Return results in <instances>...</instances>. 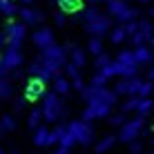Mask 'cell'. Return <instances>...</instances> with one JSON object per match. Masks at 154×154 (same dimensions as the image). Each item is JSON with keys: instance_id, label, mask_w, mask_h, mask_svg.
<instances>
[{"instance_id": "cell-1", "label": "cell", "mask_w": 154, "mask_h": 154, "mask_svg": "<svg viewBox=\"0 0 154 154\" xmlns=\"http://www.w3.org/2000/svg\"><path fill=\"white\" fill-rule=\"evenodd\" d=\"M40 63L45 69H49L51 74H58L60 72V67L65 65V49H63L60 45H49L42 49V56H40Z\"/></svg>"}, {"instance_id": "cell-2", "label": "cell", "mask_w": 154, "mask_h": 154, "mask_svg": "<svg viewBox=\"0 0 154 154\" xmlns=\"http://www.w3.org/2000/svg\"><path fill=\"white\" fill-rule=\"evenodd\" d=\"M107 11H109V18H116L121 25L136 20V16H139L134 7L127 5V0H107Z\"/></svg>"}, {"instance_id": "cell-3", "label": "cell", "mask_w": 154, "mask_h": 154, "mask_svg": "<svg viewBox=\"0 0 154 154\" xmlns=\"http://www.w3.org/2000/svg\"><path fill=\"white\" fill-rule=\"evenodd\" d=\"M25 36H27V25H25V23H16V20L9 18L7 27H5V34H2L5 42H7L9 47H20Z\"/></svg>"}, {"instance_id": "cell-4", "label": "cell", "mask_w": 154, "mask_h": 154, "mask_svg": "<svg viewBox=\"0 0 154 154\" xmlns=\"http://www.w3.org/2000/svg\"><path fill=\"white\" fill-rule=\"evenodd\" d=\"M85 29H87V34L96 36V38H103L105 34H109V29H112V18L105 14H100L96 20H92V23L85 25Z\"/></svg>"}, {"instance_id": "cell-5", "label": "cell", "mask_w": 154, "mask_h": 154, "mask_svg": "<svg viewBox=\"0 0 154 154\" xmlns=\"http://www.w3.org/2000/svg\"><path fill=\"white\" fill-rule=\"evenodd\" d=\"M18 14H20V23H25V25H40V23H45V14L38 11V9H34V7H23Z\"/></svg>"}, {"instance_id": "cell-6", "label": "cell", "mask_w": 154, "mask_h": 154, "mask_svg": "<svg viewBox=\"0 0 154 154\" xmlns=\"http://www.w3.org/2000/svg\"><path fill=\"white\" fill-rule=\"evenodd\" d=\"M34 45L40 47V49H45V47L54 45V31H51L49 27H40L34 31Z\"/></svg>"}, {"instance_id": "cell-7", "label": "cell", "mask_w": 154, "mask_h": 154, "mask_svg": "<svg viewBox=\"0 0 154 154\" xmlns=\"http://www.w3.org/2000/svg\"><path fill=\"white\" fill-rule=\"evenodd\" d=\"M2 63H5L7 69L18 67L20 63H23V49H20V47H7V51H5V56H2Z\"/></svg>"}, {"instance_id": "cell-8", "label": "cell", "mask_w": 154, "mask_h": 154, "mask_svg": "<svg viewBox=\"0 0 154 154\" xmlns=\"http://www.w3.org/2000/svg\"><path fill=\"white\" fill-rule=\"evenodd\" d=\"M63 14H76L83 9V0H54Z\"/></svg>"}, {"instance_id": "cell-9", "label": "cell", "mask_w": 154, "mask_h": 154, "mask_svg": "<svg viewBox=\"0 0 154 154\" xmlns=\"http://www.w3.org/2000/svg\"><path fill=\"white\" fill-rule=\"evenodd\" d=\"M132 54H134V63H136V65H143V63H150V60H152V51L147 49L145 45L136 47Z\"/></svg>"}, {"instance_id": "cell-10", "label": "cell", "mask_w": 154, "mask_h": 154, "mask_svg": "<svg viewBox=\"0 0 154 154\" xmlns=\"http://www.w3.org/2000/svg\"><path fill=\"white\" fill-rule=\"evenodd\" d=\"M0 14L11 18V16L18 14V7H16V0H0Z\"/></svg>"}, {"instance_id": "cell-11", "label": "cell", "mask_w": 154, "mask_h": 154, "mask_svg": "<svg viewBox=\"0 0 154 154\" xmlns=\"http://www.w3.org/2000/svg\"><path fill=\"white\" fill-rule=\"evenodd\" d=\"M136 34L147 42L152 38V34H154V31H152V23H150V20H139V31H136Z\"/></svg>"}, {"instance_id": "cell-12", "label": "cell", "mask_w": 154, "mask_h": 154, "mask_svg": "<svg viewBox=\"0 0 154 154\" xmlns=\"http://www.w3.org/2000/svg\"><path fill=\"white\" fill-rule=\"evenodd\" d=\"M125 38H127V34H125L123 25H119V27H112V29H109V40H112L114 45H121Z\"/></svg>"}, {"instance_id": "cell-13", "label": "cell", "mask_w": 154, "mask_h": 154, "mask_svg": "<svg viewBox=\"0 0 154 154\" xmlns=\"http://www.w3.org/2000/svg\"><path fill=\"white\" fill-rule=\"evenodd\" d=\"M72 132H74V136H76V139H81V141H89V136H92V132H89L83 123H74Z\"/></svg>"}, {"instance_id": "cell-14", "label": "cell", "mask_w": 154, "mask_h": 154, "mask_svg": "<svg viewBox=\"0 0 154 154\" xmlns=\"http://www.w3.org/2000/svg\"><path fill=\"white\" fill-rule=\"evenodd\" d=\"M56 109H58V103H56V96H47V103H45V114L47 119H56Z\"/></svg>"}, {"instance_id": "cell-15", "label": "cell", "mask_w": 154, "mask_h": 154, "mask_svg": "<svg viewBox=\"0 0 154 154\" xmlns=\"http://www.w3.org/2000/svg\"><path fill=\"white\" fill-rule=\"evenodd\" d=\"M87 49H89V54H94V56L103 54V40L96 38V36H92V40L87 42Z\"/></svg>"}, {"instance_id": "cell-16", "label": "cell", "mask_w": 154, "mask_h": 154, "mask_svg": "<svg viewBox=\"0 0 154 154\" xmlns=\"http://www.w3.org/2000/svg\"><path fill=\"white\" fill-rule=\"evenodd\" d=\"M98 16H100L98 7H94V5H92V7H87V9H85V11H83V23L87 25V23H92V20H96Z\"/></svg>"}, {"instance_id": "cell-17", "label": "cell", "mask_w": 154, "mask_h": 154, "mask_svg": "<svg viewBox=\"0 0 154 154\" xmlns=\"http://www.w3.org/2000/svg\"><path fill=\"white\" fill-rule=\"evenodd\" d=\"M72 65H76V67H83L85 65V51L78 49V47H74V49H72Z\"/></svg>"}, {"instance_id": "cell-18", "label": "cell", "mask_w": 154, "mask_h": 154, "mask_svg": "<svg viewBox=\"0 0 154 154\" xmlns=\"http://www.w3.org/2000/svg\"><path fill=\"white\" fill-rule=\"evenodd\" d=\"M116 63H121V65H136L132 51H121V54L116 56Z\"/></svg>"}, {"instance_id": "cell-19", "label": "cell", "mask_w": 154, "mask_h": 154, "mask_svg": "<svg viewBox=\"0 0 154 154\" xmlns=\"http://www.w3.org/2000/svg\"><path fill=\"white\" fill-rule=\"evenodd\" d=\"M139 127H141V123H139V121H136V123H130V125L125 127V132L121 134V136H123V141H130L132 136H134L136 132H139Z\"/></svg>"}, {"instance_id": "cell-20", "label": "cell", "mask_w": 154, "mask_h": 154, "mask_svg": "<svg viewBox=\"0 0 154 154\" xmlns=\"http://www.w3.org/2000/svg\"><path fill=\"white\" fill-rule=\"evenodd\" d=\"M123 29H125V34H127V36H134L136 31H139V20H130V23H125V25H123Z\"/></svg>"}, {"instance_id": "cell-21", "label": "cell", "mask_w": 154, "mask_h": 154, "mask_svg": "<svg viewBox=\"0 0 154 154\" xmlns=\"http://www.w3.org/2000/svg\"><path fill=\"white\" fill-rule=\"evenodd\" d=\"M27 96L29 98H38L40 96V83H31L27 87Z\"/></svg>"}, {"instance_id": "cell-22", "label": "cell", "mask_w": 154, "mask_h": 154, "mask_svg": "<svg viewBox=\"0 0 154 154\" xmlns=\"http://www.w3.org/2000/svg\"><path fill=\"white\" fill-rule=\"evenodd\" d=\"M109 65V56L107 54H98L96 56V67L98 69H103V67H107Z\"/></svg>"}, {"instance_id": "cell-23", "label": "cell", "mask_w": 154, "mask_h": 154, "mask_svg": "<svg viewBox=\"0 0 154 154\" xmlns=\"http://www.w3.org/2000/svg\"><path fill=\"white\" fill-rule=\"evenodd\" d=\"M56 89L60 94H67V92H69V83H67L65 78H58V81H56Z\"/></svg>"}, {"instance_id": "cell-24", "label": "cell", "mask_w": 154, "mask_h": 154, "mask_svg": "<svg viewBox=\"0 0 154 154\" xmlns=\"http://www.w3.org/2000/svg\"><path fill=\"white\" fill-rule=\"evenodd\" d=\"M54 20H56V27H65V25H67V14L58 11V14L54 16Z\"/></svg>"}, {"instance_id": "cell-25", "label": "cell", "mask_w": 154, "mask_h": 154, "mask_svg": "<svg viewBox=\"0 0 154 154\" xmlns=\"http://www.w3.org/2000/svg\"><path fill=\"white\" fill-rule=\"evenodd\" d=\"M109 81V76L105 72H98L96 76H94V85H103V83H107Z\"/></svg>"}, {"instance_id": "cell-26", "label": "cell", "mask_w": 154, "mask_h": 154, "mask_svg": "<svg viewBox=\"0 0 154 154\" xmlns=\"http://www.w3.org/2000/svg\"><path fill=\"white\" fill-rule=\"evenodd\" d=\"M67 74H69L72 78H78V67H76V65H72V63H69V65H67Z\"/></svg>"}, {"instance_id": "cell-27", "label": "cell", "mask_w": 154, "mask_h": 154, "mask_svg": "<svg viewBox=\"0 0 154 154\" xmlns=\"http://www.w3.org/2000/svg\"><path fill=\"white\" fill-rule=\"evenodd\" d=\"M47 139H49V136H47V132H45V130H40L38 134H36V141H38V143H45Z\"/></svg>"}, {"instance_id": "cell-28", "label": "cell", "mask_w": 154, "mask_h": 154, "mask_svg": "<svg viewBox=\"0 0 154 154\" xmlns=\"http://www.w3.org/2000/svg\"><path fill=\"white\" fill-rule=\"evenodd\" d=\"M38 121H40V114H38V112H34V114H31V125H36Z\"/></svg>"}, {"instance_id": "cell-29", "label": "cell", "mask_w": 154, "mask_h": 154, "mask_svg": "<svg viewBox=\"0 0 154 154\" xmlns=\"http://www.w3.org/2000/svg\"><path fill=\"white\" fill-rule=\"evenodd\" d=\"M87 2H89V5H94V7H96L98 2H107V0H87Z\"/></svg>"}, {"instance_id": "cell-30", "label": "cell", "mask_w": 154, "mask_h": 154, "mask_svg": "<svg viewBox=\"0 0 154 154\" xmlns=\"http://www.w3.org/2000/svg\"><path fill=\"white\" fill-rule=\"evenodd\" d=\"M20 2H23L25 7H31V5H34V0H20Z\"/></svg>"}, {"instance_id": "cell-31", "label": "cell", "mask_w": 154, "mask_h": 154, "mask_svg": "<svg viewBox=\"0 0 154 154\" xmlns=\"http://www.w3.org/2000/svg\"><path fill=\"white\" fill-rule=\"evenodd\" d=\"M5 69H7V67H5V63H2V56H0V74H2Z\"/></svg>"}, {"instance_id": "cell-32", "label": "cell", "mask_w": 154, "mask_h": 154, "mask_svg": "<svg viewBox=\"0 0 154 154\" xmlns=\"http://www.w3.org/2000/svg\"><path fill=\"white\" fill-rule=\"evenodd\" d=\"M150 78H154V69H152V72H150Z\"/></svg>"}, {"instance_id": "cell-33", "label": "cell", "mask_w": 154, "mask_h": 154, "mask_svg": "<svg viewBox=\"0 0 154 154\" xmlns=\"http://www.w3.org/2000/svg\"><path fill=\"white\" fill-rule=\"evenodd\" d=\"M150 14H152V18H154V7H152V11H150Z\"/></svg>"}, {"instance_id": "cell-34", "label": "cell", "mask_w": 154, "mask_h": 154, "mask_svg": "<svg viewBox=\"0 0 154 154\" xmlns=\"http://www.w3.org/2000/svg\"><path fill=\"white\" fill-rule=\"evenodd\" d=\"M150 40H152V45H154V36H152V38H150Z\"/></svg>"}, {"instance_id": "cell-35", "label": "cell", "mask_w": 154, "mask_h": 154, "mask_svg": "<svg viewBox=\"0 0 154 154\" xmlns=\"http://www.w3.org/2000/svg\"><path fill=\"white\" fill-rule=\"evenodd\" d=\"M141 2H150V0H141Z\"/></svg>"}, {"instance_id": "cell-36", "label": "cell", "mask_w": 154, "mask_h": 154, "mask_svg": "<svg viewBox=\"0 0 154 154\" xmlns=\"http://www.w3.org/2000/svg\"><path fill=\"white\" fill-rule=\"evenodd\" d=\"M152 31H154V25H152Z\"/></svg>"}]
</instances>
